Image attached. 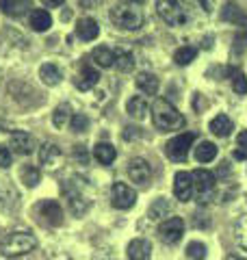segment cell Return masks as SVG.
Instances as JSON below:
<instances>
[{"instance_id":"38","label":"cell","mask_w":247,"mask_h":260,"mask_svg":"<svg viewBox=\"0 0 247 260\" xmlns=\"http://www.w3.org/2000/svg\"><path fill=\"white\" fill-rule=\"evenodd\" d=\"M11 165V150L5 148V145H0V169L9 167Z\"/></svg>"},{"instance_id":"4","label":"cell","mask_w":247,"mask_h":260,"mask_svg":"<svg viewBox=\"0 0 247 260\" xmlns=\"http://www.w3.org/2000/svg\"><path fill=\"white\" fill-rule=\"evenodd\" d=\"M111 22L121 30H137L143 24V13L137 5H117L111 9Z\"/></svg>"},{"instance_id":"45","label":"cell","mask_w":247,"mask_h":260,"mask_svg":"<svg viewBox=\"0 0 247 260\" xmlns=\"http://www.w3.org/2000/svg\"><path fill=\"white\" fill-rule=\"evenodd\" d=\"M232 156H234L236 160H245V158H247V154H245L243 150H238V148H236V150H234V154H232Z\"/></svg>"},{"instance_id":"22","label":"cell","mask_w":247,"mask_h":260,"mask_svg":"<svg viewBox=\"0 0 247 260\" xmlns=\"http://www.w3.org/2000/svg\"><path fill=\"white\" fill-rule=\"evenodd\" d=\"M221 20L232 22V24H247V13H245L238 5L228 3V5L224 7V11H221Z\"/></svg>"},{"instance_id":"43","label":"cell","mask_w":247,"mask_h":260,"mask_svg":"<svg viewBox=\"0 0 247 260\" xmlns=\"http://www.w3.org/2000/svg\"><path fill=\"white\" fill-rule=\"evenodd\" d=\"M197 3L202 5L204 11H212V3H215V0H197Z\"/></svg>"},{"instance_id":"15","label":"cell","mask_w":247,"mask_h":260,"mask_svg":"<svg viewBox=\"0 0 247 260\" xmlns=\"http://www.w3.org/2000/svg\"><path fill=\"white\" fill-rule=\"evenodd\" d=\"M126 111H128L130 117H135V119H145L147 113H150V102H147L143 95H133V98L128 100V104H126Z\"/></svg>"},{"instance_id":"27","label":"cell","mask_w":247,"mask_h":260,"mask_svg":"<svg viewBox=\"0 0 247 260\" xmlns=\"http://www.w3.org/2000/svg\"><path fill=\"white\" fill-rule=\"evenodd\" d=\"M94 156L98 158V162H102V165H111L115 156H117V152H115L111 143H98L94 148Z\"/></svg>"},{"instance_id":"23","label":"cell","mask_w":247,"mask_h":260,"mask_svg":"<svg viewBox=\"0 0 247 260\" xmlns=\"http://www.w3.org/2000/svg\"><path fill=\"white\" fill-rule=\"evenodd\" d=\"M171 208H174V206H171V202L161 198V200H156L154 204L150 206V210H147V217L154 219V221H161V219H167V215L171 213Z\"/></svg>"},{"instance_id":"46","label":"cell","mask_w":247,"mask_h":260,"mask_svg":"<svg viewBox=\"0 0 247 260\" xmlns=\"http://www.w3.org/2000/svg\"><path fill=\"white\" fill-rule=\"evenodd\" d=\"M126 3H128V5H141L143 0H126Z\"/></svg>"},{"instance_id":"17","label":"cell","mask_w":247,"mask_h":260,"mask_svg":"<svg viewBox=\"0 0 247 260\" xmlns=\"http://www.w3.org/2000/svg\"><path fill=\"white\" fill-rule=\"evenodd\" d=\"M39 78H41V83H44V85L54 87V85H59V83H61L63 72H61L59 65L46 63V65H41V68H39Z\"/></svg>"},{"instance_id":"33","label":"cell","mask_w":247,"mask_h":260,"mask_svg":"<svg viewBox=\"0 0 247 260\" xmlns=\"http://www.w3.org/2000/svg\"><path fill=\"white\" fill-rule=\"evenodd\" d=\"M20 176H22V180H24V184H26V186H37V184H39V180H41V174H39V169L30 167V165L22 167Z\"/></svg>"},{"instance_id":"29","label":"cell","mask_w":247,"mask_h":260,"mask_svg":"<svg viewBox=\"0 0 247 260\" xmlns=\"http://www.w3.org/2000/svg\"><path fill=\"white\" fill-rule=\"evenodd\" d=\"M195 158L200 162H210L217 158V145L210 143V141H202L200 145L195 148Z\"/></svg>"},{"instance_id":"30","label":"cell","mask_w":247,"mask_h":260,"mask_svg":"<svg viewBox=\"0 0 247 260\" xmlns=\"http://www.w3.org/2000/svg\"><path fill=\"white\" fill-rule=\"evenodd\" d=\"M115 68L119 72H130L135 68V56L126 50H115Z\"/></svg>"},{"instance_id":"11","label":"cell","mask_w":247,"mask_h":260,"mask_svg":"<svg viewBox=\"0 0 247 260\" xmlns=\"http://www.w3.org/2000/svg\"><path fill=\"white\" fill-rule=\"evenodd\" d=\"M191 176H193V184H195V189H197V195L215 191L217 178H215V174H212V172H208V169H195Z\"/></svg>"},{"instance_id":"36","label":"cell","mask_w":247,"mask_h":260,"mask_svg":"<svg viewBox=\"0 0 247 260\" xmlns=\"http://www.w3.org/2000/svg\"><path fill=\"white\" fill-rule=\"evenodd\" d=\"M70 126H72L74 133H85V130L89 128V119H87V115H80V113H76V115L72 117Z\"/></svg>"},{"instance_id":"31","label":"cell","mask_w":247,"mask_h":260,"mask_svg":"<svg viewBox=\"0 0 247 260\" xmlns=\"http://www.w3.org/2000/svg\"><path fill=\"white\" fill-rule=\"evenodd\" d=\"M72 119V109H70V104H61V107H56L54 113H52V121H54V126L56 128H63V126H68V121Z\"/></svg>"},{"instance_id":"28","label":"cell","mask_w":247,"mask_h":260,"mask_svg":"<svg viewBox=\"0 0 247 260\" xmlns=\"http://www.w3.org/2000/svg\"><path fill=\"white\" fill-rule=\"evenodd\" d=\"M91 56H94V63L100 65V68H111V65L115 63V52L106 46H98L91 52Z\"/></svg>"},{"instance_id":"5","label":"cell","mask_w":247,"mask_h":260,"mask_svg":"<svg viewBox=\"0 0 247 260\" xmlns=\"http://www.w3.org/2000/svg\"><path fill=\"white\" fill-rule=\"evenodd\" d=\"M63 193H65V198H68V204H70V210L74 215H85L87 213V208L89 204H91V200L87 198V193L82 191V186L76 182V180H72L63 186Z\"/></svg>"},{"instance_id":"42","label":"cell","mask_w":247,"mask_h":260,"mask_svg":"<svg viewBox=\"0 0 247 260\" xmlns=\"http://www.w3.org/2000/svg\"><path fill=\"white\" fill-rule=\"evenodd\" d=\"M102 3V0H80V5L82 7H87V9H94V7L96 5H100Z\"/></svg>"},{"instance_id":"25","label":"cell","mask_w":247,"mask_h":260,"mask_svg":"<svg viewBox=\"0 0 247 260\" xmlns=\"http://www.w3.org/2000/svg\"><path fill=\"white\" fill-rule=\"evenodd\" d=\"M137 87L141 89L145 95H156V91H159V78L154 74H147V72H141V74L137 76Z\"/></svg>"},{"instance_id":"34","label":"cell","mask_w":247,"mask_h":260,"mask_svg":"<svg viewBox=\"0 0 247 260\" xmlns=\"http://www.w3.org/2000/svg\"><path fill=\"white\" fill-rule=\"evenodd\" d=\"M232 89L238 95L247 93V78H245L243 72H234V74H232Z\"/></svg>"},{"instance_id":"37","label":"cell","mask_w":247,"mask_h":260,"mask_svg":"<svg viewBox=\"0 0 247 260\" xmlns=\"http://www.w3.org/2000/svg\"><path fill=\"white\" fill-rule=\"evenodd\" d=\"M236 243L247 251V217L241 219L236 225Z\"/></svg>"},{"instance_id":"20","label":"cell","mask_w":247,"mask_h":260,"mask_svg":"<svg viewBox=\"0 0 247 260\" xmlns=\"http://www.w3.org/2000/svg\"><path fill=\"white\" fill-rule=\"evenodd\" d=\"M0 9L5 15H11V18H20V15L26 13L30 7L26 0H0Z\"/></svg>"},{"instance_id":"32","label":"cell","mask_w":247,"mask_h":260,"mask_svg":"<svg viewBox=\"0 0 247 260\" xmlns=\"http://www.w3.org/2000/svg\"><path fill=\"white\" fill-rule=\"evenodd\" d=\"M195 56H197V50L193 46H182V48H178V50H176L174 61L178 65H189L191 61H195Z\"/></svg>"},{"instance_id":"24","label":"cell","mask_w":247,"mask_h":260,"mask_svg":"<svg viewBox=\"0 0 247 260\" xmlns=\"http://www.w3.org/2000/svg\"><path fill=\"white\" fill-rule=\"evenodd\" d=\"M234 130L232 126V119H230L228 115H217V117H212L210 121V133L212 135H217V137H228L230 133Z\"/></svg>"},{"instance_id":"39","label":"cell","mask_w":247,"mask_h":260,"mask_svg":"<svg viewBox=\"0 0 247 260\" xmlns=\"http://www.w3.org/2000/svg\"><path fill=\"white\" fill-rule=\"evenodd\" d=\"M74 156H76V160H80L82 165H87L89 156H87V150L82 148V145H76V148H74Z\"/></svg>"},{"instance_id":"47","label":"cell","mask_w":247,"mask_h":260,"mask_svg":"<svg viewBox=\"0 0 247 260\" xmlns=\"http://www.w3.org/2000/svg\"><path fill=\"white\" fill-rule=\"evenodd\" d=\"M226 260H245V258H241V256H228Z\"/></svg>"},{"instance_id":"13","label":"cell","mask_w":247,"mask_h":260,"mask_svg":"<svg viewBox=\"0 0 247 260\" xmlns=\"http://www.w3.org/2000/svg\"><path fill=\"white\" fill-rule=\"evenodd\" d=\"M98 35H100V26L94 18H82L76 24V37L82 39V42H94Z\"/></svg>"},{"instance_id":"41","label":"cell","mask_w":247,"mask_h":260,"mask_svg":"<svg viewBox=\"0 0 247 260\" xmlns=\"http://www.w3.org/2000/svg\"><path fill=\"white\" fill-rule=\"evenodd\" d=\"M234 44H238L241 48H247V28L241 32V35H236V39H234Z\"/></svg>"},{"instance_id":"18","label":"cell","mask_w":247,"mask_h":260,"mask_svg":"<svg viewBox=\"0 0 247 260\" xmlns=\"http://www.w3.org/2000/svg\"><path fill=\"white\" fill-rule=\"evenodd\" d=\"M41 215H44V219L50 225H61L63 223V208L59 206V202H44L41 204Z\"/></svg>"},{"instance_id":"9","label":"cell","mask_w":247,"mask_h":260,"mask_svg":"<svg viewBox=\"0 0 247 260\" xmlns=\"http://www.w3.org/2000/svg\"><path fill=\"white\" fill-rule=\"evenodd\" d=\"M193 176L189 172H178L176 178H174V195L180 200V202H189L193 195Z\"/></svg>"},{"instance_id":"21","label":"cell","mask_w":247,"mask_h":260,"mask_svg":"<svg viewBox=\"0 0 247 260\" xmlns=\"http://www.w3.org/2000/svg\"><path fill=\"white\" fill-rule=\"evenodd\" d=\"M59 158H61V150L56 148L54 143H44L39 148V160H41V165L54 167L56 162H59Z\"/></svg>"},{"instance_id":"16","label":"cell","mask_w":247,"mask_h":260,"mask_svg":"<svg viewBox=\"0 0 247 260\" xmlns=\"http://www.w3.org/2000/svg\"><path fill=\"white\" fill-rule=\"evenodd\" d=\"M152 256V245L145 239H135L128 245V258L130 260H150Z\"/></svg>"},{"instance_id":"8","label":"cell","mask_w":247,"mask_h":260,"mask_svg":"<svg viewBox=\"0 0 247 260\" xmlns=\"http://www.w3.org/2000/svg\"><path fill=\"white\" fill-rule=\"evenodd\" d=\"M184 234V221L180 217H167L159 225V237L165 243H178Z\"/></svg>"},{"instance_id":"40","label":"cell","mask_w":247,"mask_h":260,"mask_svg":"<svg viewBox=\"0 0 247 260\" xmlns=\"http://www.w3.org/2000/svg\"><path fill=\"white\" fill-rule=\"evenodd\" d=\"M236 145H238V150H243L247 154V130H243V133L236 137Z\"/></svg>"},{"instance_id":"1","label":"cell","mask_w":247,"mask_h":260,"mask_svg":"<svg viewBox=\"0 0 247 260\" xmlns=\"http://www.w3.org/2000/svg\"><path fill=\"white\" fill-rule=\"evenodd\" d=\"M152 119H154V126L161 130H180L184 126V115L171 102L163 100V98H159V100L154 102Z\"/></svg>"},{"instance_id":"7","label":"cell","mask_w":247,"mask_h":260,"mask_svg":"<svg viewBox=\"0 0 247 260\" xmlns=\"http://www.w3.org/2000/svg\"><path fill=\"white\" fill-rule=\"evenodd\" d=\"M111 202H113V206H115V208L128 210V208H133V206H135L137 193L130 189L126 182H115V184H113V189H111Z\"/></svg>"},{"instance_id":"14","label":"cell","mask_w":247,"mask_h":260,"mask_svg":"<svg viewBox=\"0 0 247 260\" xmlns=\"http://www.w3.org/2000/svg\"><path fill=\"white\" fill-rule=\"evenodd\" d=\"M18 206V191L7 180H0V210H11Z\"/></svg>"},{"instance_id":"3","label":"cell","mask_w":247,"mask_h":260,"mask_svg":"<svg viewBox=\"0 0 247 260\" xmlns=\"http://www.w3.org/2000/svg\"><path fill=\"white\" fill-rule=\"evenodd\" d=\"M156 11H159V15L169 26H184L189 18H191L184 0H159L156 3Z\"/></svg>"},{"instance_id":"19","label":"cell","mask_w":247,"mask_h":260,"mask_svg":"<svg viewBox=\"0 0 247 260\" xmlns=\"http://www.w3.org/2000/svg\"><path fill=\"white\" fill-rule=\"evenodd\" d=\"M30 28L33 30H37V32H44L52 26V15L48 13L46 9H35V11H30Z\"/></svg>"},{"instance_id":"44","label":"cell","mask_w":247,"mask_h":260,"mask_svg":"<svg viewBox=\"0 0 247 260\" xmlns=\"http://www.w3.org/2000/svg\"><path fill=\"white\" fill-rule=\"evenodd\" d=\"M46 7H50V9H54V7H59V5H63L65 0H41Z\"/></svg>"},{"instance_id":"35","label":"cell","mask_w":247,"mask_h":260,"mask_svg":"<svg viewBox=\"0 0 247 260\" xmlns=\"http://www.w3.org/2000/svg\"><path fill=\"white\" fill-rule=\"evenodd\" d=\"M187 254H189V258H193V260H204L206 245H202V243H197V241L189 243V245H187Z\"/></svg>"},{"instance_id":"26","label":"cell","mask_w":247,"mask_h":260,"mask_svg":"<svg viewBox=\"0 0 247 260\" xmlns=\"http://www.w3.org/2000/svg\"><path fill=\"white\" fill-rule=\"evenodd\" d=\"M98 72L94 68H82L80 74H78V80H76V87L80 89V91H89L94 85H98Z\"/></svg>"},{"instance_id":"10","label":"cell","mask_w":247,"mask_h":260,"mask_svg":"<svg viewBox=\"0 0 247 260\" xmlns=\"http://www.w3.org/2000/svg\"><path fill=\"white\" fill-rule=\"evenodd\" d=\"M128 176H130V180L133 182L145 184L147 180H150V176H152L150 162H147L145 158H133L128 162Z\"/></svg>"},{"instance_id":"6","label":"cell","mask_w":247,"mask_h":260,"mask_svg":"<svg viewBox=\"0 0 247 260\" xmlns=\"http://www.w3.org/2000/svg\"><path fill=\"white\" fill-rule=\"evenodd\" d=\"M193 141H195L193 133L178 135V137H174V139L167 141V145H165V154H167L171 160H184L189 156V150H191Z\"/></svg>"},{"instance_id":"2","label":"cell","mask_w":247,"mask_h":260,"mask_svg":"<svg viewBox=\"0 0 247 260\" xmlns=\"http://www.w3.org/2000/svg\"><path fill=\"white\" fill-rule=\"evenodd\" d=\"M37 247V239L30 232H11L7 234V239L0 243V251L7 258H18L33 251Z\"/></svg>"},{"instance_id":"12","label":"cell","mask_w":247,"mask_h":260,"mask_svg":"<svg viewBox=\"0 0 247 260\" xmlns=\"http://www.w3.org/2000/svg\"><path fill=\"white\" fill-rule=\"evenodd\" d=\"M9 145H11V150L15 154H30L33 150H35V139H33L28 133H22V130H18V133L11 135Z\"/></svg>"}]
</instances>
